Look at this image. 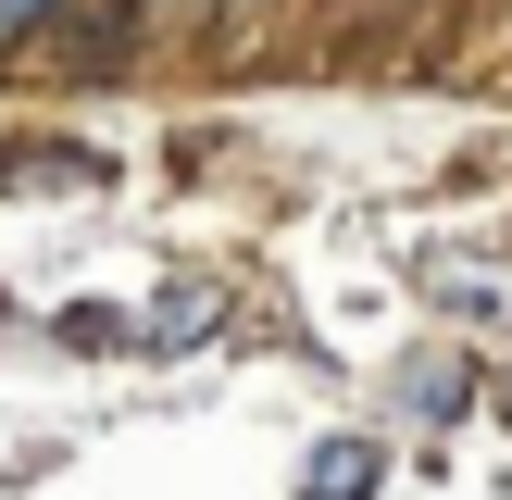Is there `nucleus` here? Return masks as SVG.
I'll list each match as a JSON object with an SVG mask.
<instances>
[{"label":"nucleus","instance_id":"1","mask_svg":"<svg viewBox=\"0 0 512 500\" xmlns=\"http://www.w3.org/2000/svg\"><path fill=\"white\" fill-rule=\"evenodd\" d=\"M300 500H375V438H325L313 475H300Z\"/></svg>","mask_w":512,"mask_h":500},{"label":"nucleus","instance_id":"2","mask_svg":"<svg viewBox=\"0 0 512 500\" xmlns=\"http://www.w3.org/2000/svg\"><path fill=\"white\" fill-rule=\"evenodd\" d=\"M400 400H413V413H450V400H463V375H450V363H413V375H400Z\"/></svg>","mask_w":512,"mask_h":500},{"label":"nucleus","instance_id":"3","mask_svg":"<svg viewBox=\"0 0 512 500\" xmlns=\"http://www.w3.org/2000/svg\"><path fill=\"white\" fill-rule=\"evenodd\" d=\"M200 325H213V288H188V300H163V313H150V338H200Z\"/></svg>","mask_w":512,"mask_h":500},{"label":"nucleus","instance_id":"4","mask_svg":"<svg viewBox=\"0 0 512 500\" xmlns=\"http://www.w3.org/2000/svg\"><path fill=\"white\" fill-rule=\"evenodd\" d=\"M50 13H63V0H0V50H13L25 25H50Z\"/></svg>","mask_w":512,"mask_h":500}]
</instances>
